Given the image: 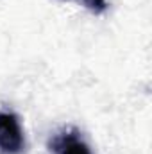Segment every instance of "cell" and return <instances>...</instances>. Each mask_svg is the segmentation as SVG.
<instances>
[{
    "label": "cell",
    "instance_id": "obj_1",
    "mask_svg": "<svg viewBox=\"0 0 152 154\" xmlns=\"http://www.w3.org/2000/svg\"><path fill=\"white\" fill-rule=\"evenodd\" d=\"M25 149V136L14 113L0 111V154H20Z\"/></svg>",
    "mask_w": 152,
    "mask_h": 154
},
{
    "label": "cell",
    "instance_id": "obj_2",
    "mask_svg": "<svg viewBox=\"0 0 152 154\" xmlns=\"http://www.w3.org/2000/svg\"><path fill=\"white\" fill-rule=\"evenodd\" d=\"M50 147L56 154H91V149L88 147V143L79 138L75 131L56 136Z\"/></svg>",
    "mask_w": 152,
    "mask_h": 154
},
{
    "label": "cell",
    "instance_id": "obj_3",
    "mask_svg": "<svg viewBox=\"0 0 152 154\" xmlns=\"http://www.w3.org/2000/svg\"><path fill=\"white\" fill-rule=\"evenodd\" d=\"M81 2L84 4L86 9H90V11L95 13V14H102V13L109 7V2H108V0H81Z\"/></svg>",
    "mask_w": 152,
    "mask_h": 154
}]
</instances>
